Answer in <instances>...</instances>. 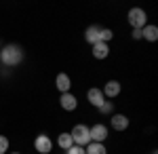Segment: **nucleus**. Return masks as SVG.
Segmentation results:
<instances>
[{"instance_id": "f3484780", "label": "nucleus", "mask_w": 158, "mask_h": 154, "mask_svg": "<svg viewBox=\"0 0 158 154\" xmlns=\"http://www.w3.org/2000/svg\"><path fill=\"white\" fill-rule=\"evenodd\" d=\"M112 110H114V104H112V101H103V104L99 106V112H101V114H110Z\"/></svg>"}, {"instance_id": "20e7f679", "label": "nucleus", "mask_w": 158, "mask_h": 154, "mask_svg": "<svg viewBox=\"0 0 158 154\" xmlns=\"http://www.w3.org/2000/svg\"><path fill=\"white\" fill-rule=\"evenodd\" d=\"M89 135H91V142L101 143L106 137H108V129H106L103 125H95V127H91V129H89Z\"/></svg>"}, {"instance_id": "423d86ee", "label": "nucleus", "mask_w": 158, "mask_h": 154, "mask_svg": "<svg viewBox=\"0 0 158 154\" xmlns=\"http://www.w3.org/2000/svg\"><path fill=\"white\" fill-rule=\"evenodd\" d=\"M55 87L59 89V93H70V87H72V80H70V76L68 74H57V78H55Z\"/></svg>"}, {"instance_id": "f03ea898", "label": "nucleus", "mask_w": 158, "mask_h": 154, "mask_svg": "<svg viewBox=\"0 0 158 154\" xmlns=\"http://www.w3.org/2000/svg\"><path fill=\"white\" fill-rule=\"evenodd\" d=\"M70 137H72L74 146H80V148H85L86 143H91V135H89V127L85 125H76L70 133Z\"/></svg>"}, {"instance_id": "f8f14e48", "label": "nucleus", "mask_w": 158, "mask_h": 154, "mask_svg": "<svg viewBox=\"0 0 158 154\" xmlns=\"http://www.w3.org/2000/svg\"><path fill=\"white\" fill-rule=\"evenodd\" d=\"M99 25H91V28H86V32H85V38H86V42L89 45H95V42H99Z\"/></svg>"}, {"instance_id": "1a4fd4ad", "label": "nucleus", "mask_w": 158, "mask_h": 154, "mask_svg": "<svg viewBox=\"0 0 158 154\" xmlns=\"http://www.w3.org/2000/svg\"><path fill=\"white\" fill-rule=\"evenodd\" d=\"M103 97H110V99H114L116 95L120 93V83H116V80H110V83H106V87H103Z\"/></svg>"}, {"instance_id": "412c9836", "label": "nucleus", "mask_w": 158, "mask_h": 154, "mask_svg": "<svg viewBox=\"0 0 158 154\" xmlns=\"http://www.w3.org/2000/svg\"><path fill=\"white\" fill-rule=\"evenodd\" d=\"M11 154H19V152H11Z\"/></svg>"}, {"instance_id": "4468645a", "label": "nucleus", "mask_w": 158, "mask_h": 154, "mask_svg": "<svg viewBox=\"0 0 158 154\" xmlns=\"http://www.w3.org/2000/svg\"><path fill=\"white\" fill-rule=\"evenodd\" d=\"M85 154H108V152H106V146H103V143L91 142V143H86Z\"/></svg>"}, {"instance_id": "7ed1b4c3", "label": "nucleus", "mask_w": 158, "mask_h": 154, "mask_svg": "<svg viewBox=\"0 0 158 154\" xmlns=\"http://www.w3.org/2000/svg\"><path fill=\"white\" fill-rule=\"evenodd\" d=\"M146 21H148V15H146L143 9H137V6H135V9L129 11V24L133 25V28H139V30H141V28L146 25Z\"/></svg>"}, {"instance_id": "39448f33", "label": "nucleus", "mask_w": 158, "mask_h": 154, "mask_svg": "<svg viewBox=\"0 0 158 154\" xmlns=\"http://www.w3.org/2000/svg\"><path fill=\"white\" fill-rule=\"evenodd\" d=\"M34 148H36L40 154H49L51 148H53V143H51V139L47 137V135H38L36 142H34Z\"/></svg>"}, {"instance_id": "9b49d317", "label": "nucleus", "mask_w": 158, "mask_h": 154, "mask_svg": "<svg viewBox=\"0 0 158 154\" xmlns=\"http://www.w3.org/2000/svg\"><path fill=\"white\" fill-rule=\"evenodd\" d=\"M93 55H95V59H106L110 55V47L106 42H95L93 45Z\"/></svg>"}, {"instance_id": "a211bd4d", "label": "nucleus", "mask_w": 158, "mask_h": 154, "mask_svg": "<svg viewBox=\"0 0 158 154\" xmlns=\"http://www.w3.org/2000/svg\"><path fill=\"white\" fill-rule=\"evenodd\" d=\"M6 150H9V139L4 135H0V154H4Z\"/></svg>"}, {"instance_id": "f257e3e1", "label": "nucleus", "mask_w": 158, "mask_h": 154, "mask_svg": "<svg viewBox=\"0 0 158 154\" xmlns=\"http://www.w3.org/2000/svg\"><path fill=\"white\" fill-rule=\"evenodd\" d=\"M0 59L4 66H17L23 61V51L17 47V45H6L0 53Z\"/></svg>"}, {"instance_id": "ddd939ff", "label": "nucleus", "mask_w": 158, "mask_h": 154, "mask_svg": "<svg viewBox=\"0 0 158 154\" xmlns=\"http://www.w3.org/2000/svg\"><path fill=\"white\" fill-rule=\"evenodd\" d=\"M141 38H146V40H150V42H154L158 38V28L156 25H143L141 28Z\"/></svg>"}, {"instance_id": "6ab92c4d", "label": "nucleus", "mask_w": 158, "mask_h": 154, "mask_svg": "<svg viewBox=\"0 0 158 154\" xmlns=\"http://www.w3.org/2000/svg\"><path fill=\"white\" fill-rule=\"evenodd\" d=\"M68 154H85V148H80V146H72V148L68 150Z\"/></svg>"}, {"instance_id": "9d476101", "label": "nucleus", "mask_w": 158, "mask_h": 154, "mask_svg": "<svg viewBox=\"0 0 158 154\" xmlns=\"http://www.w3.org/2000/svg\"><path fill=\"white\" fill-rule=\"evenodd\" d=\"M112 129H116V131L129 129V118H127L124 114H114V116H112Z\"/></svg>"}, {"instance_id": "dca6fc26", "label": "nucleus", "mask_w": 158, "mask_h": 154, "mask_svg": "<svg viewBox=\"0 0 158 154\" xmlns=\"http://www.w3.org/2000/svg\"><path fill=\"white\" fill-rule=\"evenodd\" d=\"M112 36H114V32H112V30L101 28V30H99V42H106V45H108V40H112Z\"/></svg>"}, {"instance_id": "aec40b11", "label": "nucleus", "mask_w": 158, "mask_h": 154, "mask_svg": "<svg viewBox=\"0 0 158 154\" xmlns=\"http://www.w3.org/2000/svg\"><path fill=\"white\" fill-rule=\"evenodd\" d=\"M133 38H135V40L141 38V30H139V28H133Z\"/></svg>"}, {"instance_id": "2eb2a0df", "label": "nucleus", "mask_w": 158, "mask_h": 154, "mask_svg": "<svg viewBox=\"0 0 158 154\" xmlns=\"http://www.w3.org/2000/svg\"><path fill=\"white\" fill-rule=\"evenodd\" d=\"M57 142H59V146L63 148V150H70V148L74 146L72 137H70V133H61V135H59V139H57Z\"/></svg>"}, {"instance_id": "0eeeda50", "label": "nucleus", "mask_w": 158, "mask_h": 154, "mask_svg": "<svg viewBox=\"0 0 158 154\" xmlns=\"http://www.w3.org/2000/svg\"><path fill=\"white\" fill-rule=\"evenodd\" d=\"M59 104H61V108H63V110H68V112L76 110V106H78V101H76V97H74L72 93H61Z\"/></svg>"}, {"instance_id": "6e6552de", "label": "nucleus", "mask_w": 158, "mask_h": 154, "mask_svg": "<svg viewBox=\"0 0 158 154\" xmlns=\"http://www.w3.org/2000/svg\"><path fill=\"white\" fill-rule=\"evenodd\" d=\"M86 99H89V104H91V106H95V108H99L103 101H106V97H103V93H101L99 89H89Z\"/></svg>"}]
</instances>
